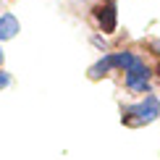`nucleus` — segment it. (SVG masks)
<instances>
[{
    "instance_id": "nucleus-1",
    "label": "nucleus",
    "mask_w": 160,
    "mask_h": 160,
    "mask_svg": "<svg viewBox=\"0 0 160 160\" xmlns=\"http://www.w3.org/2000/svg\"><path fill=\"white\" fill-rule=\"evenodd\" d=\"M158 116H160V100H158L155 95H147L142 102L123 108L121 121L129 123V126H142V123H152Z\"/></svg>"
},
{
    "instance_id": "nucleus-2",
    "label": "nucleus",
    "mask_w": 160,
    "mask_h": 160,
    "mask_svg": "<svg viewBox=\"0 0 160 160\" xmlns=\"http://www.w3.org/2000/svg\"><path fill=\"white\" fill-rule=\"evenodd\" d=\"M150 76H152V71L142 61V63L131 66V68L126 71V87L134 89V92H144V89H147V84H150Z\"/></svg>"
},
{
    "instance_id": "nucleus-3",
    "label": "nucleus",
    "mask_w": 160,
    "mask_h": 160,
    "mask_svg": "<svg viewBox=\"0 0 160 160\" xmlns=\"http://www.w3.org/2000/svg\"><path fill=\"white\" fill-rule=\"evenodd\" d=\"M95 18L100 24V29L105 32V34H110V32H116V3H105V5H97L95 8Z\"/></svg>"
},
{
    "instance_id": "nucleus-4",
    "label": "nucleus",
    "mask_w": 160,
    "mask_h": 160,
    "mask_svg": "<svg viewBox=\"0 0 160 160\" xmlns=\"http://www.w3.org/2000/svg\"><path fill=\"white\" fill-rule=\"evenodd\" d=\"M16 32H18V18L13 13H3L0 16V39L16 37Z\"/></svg>"
},
{
    "instance_id": "nucleus-5",
    "label": "nucleus",
    "mask_w": 160,
    "mask_h": 160,
    "mask_svg": "<svg viewBox=\"0 0 160 160\" xmlns=\"http://www.w3.org/2000/svg\"><path fill=\"white\" fill-rule=\"evenodd\" d=\"M110 68H116V61H113V55H105L102 61H97V63L89 68V76H92V79H100V76L108 74Z\"/></svg>"
},
{
    "instance_id": "nucleus-6",
    "label": "nucleus",
    "mask_w": 160,
    "mask_h": 160,
    "mask_svg": "<svg viewBox=\"0 0 160 160\" xmlns=\"http://www.w3.org/2000/svg\"><path fill=\"white\" fill-rule=\"evenodd\" d=\"M8 84H11V74L0 71V89H3V87H8Z\"/></svg>"
},
{
    "instance_id": "nucleus-7",
    "label": "nucleus",
    "mask_w": 160,
    "mask_h": 160,
    "mask_svg": "<svg viewBox=\"0 0 160 160\" xmlns=\"http://www.w3.org/2000/svg\"><path fill=\"white\" fill-rule=\"evenodd\" d=\"M150 48H152V50H155V52H158V55H160V42H152V45H150Z\"/></svg>"
},
{
    "instance_id": "nucleus-8",
    "label": "nucleus",
    "mask_w": 160,
    "mask_h": 160,
    "mask_svg": "<svg viewBox=\"0 0 160 160\" xmlns=\"http://www.w3.org/2000/svg\"><path fill=\"white\" fill-rule=\"evenodd\" d=\"M0 63H3V50H0Z\"/></svg>"
}]
</instances>
